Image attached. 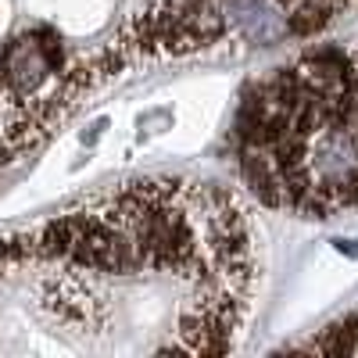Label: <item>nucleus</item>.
<instances>
[{
  "mask_svg": "<svg viewBox=\"0 0 358 358\" xmlns=\"http://www.w3.org/2000/svg\"><path fill=\"white\" fill-rule=\"evenodd\" d=\"M251 194L294 215L358 208V43L322 47L262 79L236 122Z\"/></svg>",
  "mask_w": 358,
  "mask_h": 358,
  "instance_id": "obj_2",
  "label": "nucleus"
},
{
  "mask_svg": "<svg viewBox=\"0 0 358 358\" xmlns=\"http://www.w3.org/2000/svg\"><path fill=\"white\" fill-rule=\"evenodd\" d=\"M255 280L251 215L194 179L122 183L0 244V312L33 351H233Z\"/></svg>",
  "mask_w": 358,
  "mask_h": 358,
  "instance_id": "obj_1",
  "label": "nucleus"
}]
</instances>
